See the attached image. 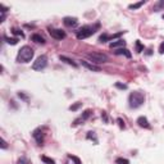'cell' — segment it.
I'll list each match as a JSON object with an SVG mask.
<instances>
[{"label": "cell", "instance_id": "cell-1", "mask_svg": "<svg viewBox=\"0 0 164 164\" xmlns=\"http://www.w3.org/2000/svg\"><path fill=\"white\" fill-rule=\"evenodd\" d=\"M100 28V23H95V24H86V26H82V27L77 31L76 36L78 40H85L90 36H92L95 32Z\"/></svg>", "mask_w": 164, "mask_h": 164}, {"label": "cell", "instance_id": "cell-2", "mask_svg": "<svg viewBox=\"0 0 164 164\" xmlns=\"http://www.w3.org/2000/svg\"><path fill=\"white\" fill-rule=\"evenodd\" d=\"M144 103H145V94L144 92H141V91H133V92L129 94V96H128L129 108L137 109V108H140Z\"/></svg>", "mask_w": 164, "mask_h": 164}, {"label": "cell", "instance_id": "cell-3", "mask_svg": "<svg viewBox=\"0 0 164 164\" xmlns=\"http://www.w3.org/2000/svg\"><path fill=\"white\" fill-rule=\"evenodd\" d=\"M33 58V50L31 46L24 45L19 49L18 55H17V62L18 63H28Z\"/></svg>", "mask_w": 164, "mask_h": 164}, {"label": "cell", "instance_id": "cell-4", "mask_svg": "<svg viewBox=\"0 0 164 164\" xmlns=\"http://www.w3.org/2000/svg\"><path fill=\"white\" fill-rule=\"evenodd\" d=\"M87 57L91 62L96 63V64H101V63H107L108 62V57L103 53H98V51H94V53H89Z\"/></svg>", "mask_w": 164, "mask_h": 164}, {"label": "cell", "instance_id": "cell-5", "mask_svg": "<svg viewBox=\"0 0 164 164\" xmlns=\"http://www.w3.org/2000/svg\"><path fill=\"white\" fill-rule=\"evenodd\" d=\"M48 65V57L46 55H40L32 64V69L33 71H42L45 69Z\"/></svg>", "mask_w": 164, "mask_h": 164}, {"label": "cell", "instance_id": "cell-6", "mask_svg": "<svg viewBox=\"0 0 164 164\" xmlns=\"http://www.w3.org/2000/svg\"><path fill=\"white\" fill-rule=\"evenodd\" d=\"M49 33H50V36L55 39V40H63L65 37V32L63 30H59V28H51L49 27Z\"/></svg>", "mask_w": 164, "mask_h": 164}, {"label": "cell", "instance_id": "cell-7", "mask_svg": "<svg viewBox=\"0 0 164 164\" xmlns=\"http://www.w3.org/2000/svg\"><path fill=\"white\" fill-rule=\"evenodd\" d=\"M32 137L36 140V142H37L39 145H42V144H44L45 133H44V131H42V128H36L35 131H33V133H32Z\"/></svg>", "mask_w": 164, "mask_h": 164}, {"label": "cell", "instance_id": "cell-8", "mask_svg": "<svg viewBox=\"0 0 164 164\" xmlns=\"http://www.w3.org/2000/svg\"><path fill=\"white\" fill-rule=\"evenodd\" d=\"M90 116H91V110H90V109H87V110H85V111H83V114H82V116H81L80 118H77V119L74 120V122L72 123V126H73V127H76V126H78L80 123L85 122V120H86V119H89V117H90Z\"/></svg>", "mask_w": 164, "mask_h": 164}, {"label": "cell", "instance_id": "cell-9", "mask_svg": "<svg viewBox=\"0 0 164 164\" xmlns=\"http://www.w3.org/2000/svg\"><path fill=\"white\" fill-rule=\"evenodd\" d=\"M63 23L67 27H76L77 23H78V19L76 17H64L63 18Z\"/></svg>", "mask_w": 164, "mask_h": 164}, {"label": "cell", "instance_id": "cell-10", "mask_svg": "<svg viewBox=\"0 0 164 164\" xmlns=\"http://www.w3.org/2000/svg\"><path fill=\"white\" fill-rule=\"evenodd\" d=\"M81 64H82L85 68H87V69L92 71V72H100V71H101V68H100L99 65H95V64H92V63H90V62H86V60H81Z\"/></svg>", "mask_w": 164, "mask_h": 164}, {"label": "cell", "instance_id": "cell-11", "mask_svg": "<svg viewBox=\"0 0 164 164\" xmlns=\"http://www.w3.org/2000/svg\"><path fill=\"white\" fill-rule=\"evenodd\" d=\"M137 124H139L140 127H142V128H150V123H149L148 118L142 117V116L137 118Z\"/></svg>", "mask_w": 164, "mask_h": 164}, {"label": "cell", "instance_id": "cell-12", "mask_svg": "<svg viewBox=\"0 0 164 164\" xmlns=\"http://www.w3.org/2000/svg\"><path fill=\"white\" fill-rule=\"evenodd\" d=\"M124 45H126V41L124 40H117V41H111L110 42V49H122V48H124Z\"/></svg>", "mask_w": 164, "mask_h": 164}, {"label": "cell", "instance_id": "cell-13", "mask_svg": "<svg viewBox=\"0 0 164 164\" xmlns=\"http://www.w3.org/2000/svg\"><path fill=\"white\" fill-rule=\"evenodd\" d=\"M31 40H32V41H35L36 44H42V45L45 44V39L42 37L41 35H39V33H33V35L31 36Z\"/></svg>", "mask_w": 164, "mask_h": 164}, {"label": "cell", "instance_id": "cell-14", "mask_svg": "<svg viewBox=\"0 0 164 164\" xmlns=\"http://www.w3.org/2000/svg\"><path fill=\"white\" fill-rule=\"evenodd\" d=\"M59 59L62 60V62H64V63H67V64H69V65H72V67H77V63H74V60L73 59H71V58H68V57H64V55H59Z\"/></svg>", "mask_w": 164, "mask_h": 164}, {"label": "cell", "instance_id": "cell-15", "mask_svg": "<svg viewBox=\"0 0 164 164\" xmlns=\"http://www.w3.org/2000/svg\"><path fill=\"white\" fill-rule=\"evenodd\" d=\"M114 54L116 55H124V57H127V58H131V53L127 50V49H124V48H122V49H117L116 51H114Z\"/></svg>", "mask_w": 164, "mask_h": 164}, {"label": "cell", "instance_id": "cell-16", "mask_svg": "<svg viewBox=\"0 0 164 164\" xmlns=\"http://www.w3.org/2000/svg\"><path fill=\"white\" fill-rule=\"evenodd\" d=\"M4 41L6 42V44H9V45H17L19 40L17 39V37H8V36H4Z\"/></svg>", "mask_w": 164, "mask_h": 164}, {"label": "cell", "instance_id": "cell-17", "mask_svg": "<svg viewBox=\"0 0 164 164\" xmlns=\"http://www.w3.org/2000/svg\"><path fill=\"white\" fill-rule=\"evenodd\" d=\"M162 9H164V0H159V2L155 4L154 8H153L154 12H159V11H162Z\"/></svg>", "mask_w": 164, "mask_h": 164}, {"label": "cell", "instance_id": "cell-18", "mask_svg": "<svg viewBox=\"0 0 164 164\" xmlns=\"http://www.w3.org/2000/svg\"><path fill=\"white\" fill-rule=\"evenodd\" d=\"M144 4H145V2H144V0H141V2H139V3L129 4V5H128V8H129V9H139V8H140V6H142Z\"/></svg>", "mask_w": 164, "mask_h": 164}, {"label": "cell", "instance_id": "cell-19", "mask_svg": "<svg viewBox=\"0 0 164 164\" xmlns=\"http://www.w3.org/2000/svg\"><path fill=\"white\" fill-rule=\"evenodd\" d=\"M81 107H82V103L77 101V103H74V104H72V105L69 107V110H71V111H76V110H78Z\"/></svg>", "mask_w": 164, "mask_h": 164}, {"label": "cell", "instance_id": "cell-20", "mask_svg": "<svg viewBox=\"0 0 164 164\" xmlns=\"http://www.w3.org/2000/svg\"><path fill=\"white\" fill-rule=\"evenodd\" d=\"M12 33L13 35H15V36H21V37H24V33L22 32V30H19V28H12Z\"/></svg>", "mask_w": 164, "mask_h": 164}, {"label": "cell", "instance_id": "cell-21", "mask_svg": "<svg viewBox=\"0 0 164 164\" xmlns=\"http://www.w3.org/2000/svg\"><path fill=\"white\" fill-rule=\"evenodd\" d=\"M41 160L44 162L45 164H55V160L54 159L48 158V157H45V155H42V157H41Z\"/></svg>", "mask_w": 164, "mask_h": 164}, {"label": "cell", "instance_id": "cell-22", "mask_svg": "<svg viewBox=\"0 0 164 164\" xmlns=\"http://www.w3.org/2000/svg\"><path fill=\"white\" fill-rule=\"evenodd\" d=\"M68 158H69L74 164H82V162H81V159L80 158H77V157H74V155H72V154H69L68 155Z\"/></svg>", "mask_w": 164, "mask_h": 164}, {"label": "cell", "instance_id": "cell-23", "mask_svg": "<svg viewBox=\"0 0 164 164\" xmlns=\"http://www.w3.org/2000/svg\"><path fill=\"white\" fill-rule=\"evenodd\" d=\"M87 140H94L95 141V144H98V139H96V136H95V132H87Z\"/></svg>", "mask_w": 164, "mask_h": 164}, {"label": "cell", "instance_id": "cell-24", "mask_svg": "<svg viewBox=\"0 0 164 164\" xmlns=\"http://www.w3.org/2000/svg\"><path fill=\"white\" fill-rule=\"evenodd\" d=\"M136 51H137V53H142V51H144V45L139 40L136 41Z\"/></svg>", "mask_w": 164, "mask_h": 164}, {"label": "cell", "instance_id": "cell-25", "mask_svg": "<svg viewBox=\"0 0 164 164\" xmlns=\"http://www.w3.org/2000/svg\"><path fill=\"white\" fill-rule=\"evenodd\" d=\"M107 41H109V35H108V33H103V35H100L99 42H107Z\"/></svg>", "mask_w": 164, "mask_h": 164}, {"label": "cell", "instance_id": "cell-26", "mask_svg": "<svg viewBox=\"0 0 164 164\" xmlns=\"http://www.w3.org/2000/svg\"><path fill=\"white\" fill-rule=\"evenodd\" d=\"M116 164H129V160L124 158H118L116 159Z\"/></svg>", "mask_w": 164, "mask_h": 164}, {"label": "cell", "instance_id": "cell-27", "mask_svg": "<svg viewBox=\"0 0 164 164\" xmlns=\"http://www.w3.org/2000/svg\"><path fill=\"white\" fill-rule=\"evenodd\" d=\"M18 98L22 99V100H24V101H28V100H30V98L27 96V95H26L24 92H21V91L18 92Z\"/></svg>", "mask_w": 164, "mask_h": 164}, {"label": "cell", "instance_id": "cell-28", "mask_svg": "<svg viewBox=\"0 0 164 164\" xmlns=\"http://www.w3.org/2000/svg\"><path fill=\"white\" fill-rule=\"evenodd\" d=\"M17 164H31V163L28 162V159H27V158L22 157V158H19V159H18V162H17Z\"/></svg>", "mask_w": 164, "mask_h": 164}, {"label": "cell", "instance_id": "cell-29", "mask_svg": "<svg viewBox=\"0 0 164 164\" xmlns=\"http://www.w3.org/2000/svg\"><path fill=\"white\" fill-rule=\"evenodd\" d=\"M116 87L117 89H120V90H126L127 89V85L120 83V82H116Z\"/></svg>", "mask_w": 164, "mask_h": 164}, {"label": "cell", "instance_id": "cell-30", "mask_svg": "<svg viewBox=\"0 0 164 164\" xmlns=\"http://www.w3.org/2000/svg\"><path fill=\"white\" fill-rule=\"evenodd\" d=\"M117 122H118V124H119V128L120 129H123L126 126H124V120L122 119V118H117Z\"/></svg>", "mask_w": 164, "mask_h": 164}, {"label": "cell", "instance_id": "cell-31", "mask_svg": "<svg viewBox=\"0 0 164 164\" xmlns=\"http://www.w3.org/2000/svg\"><path fill=\"white\" fill-rule=\"evenodd\" d=\"M101 118L104 119V122H105V123L108 122V116H107V111H103V113H101Z\"/></svg>", "mask_w": 164, "mask_h": 164}, {"label": "cell", "instance_id": "cell-32", "mask_svg": "<svg viewBox=\"0 0 164 164\" xmlns=\"http://www.w3.org/2000/svg\"><path fill=\"white\" fill-rule=\"evenodd\" d=\"M159 54H164V41L160 44V46H159Z\"/></svg>", "mask_w": 164, "mask_h": 164}, {"label": "cell", "instance_id": "cell-33", "mask_svg": "<svg viewBox=\"0 0 164 164\" xmlns=\"http://www.w3.org/2000/svg\"><path fill=\"white\" fill-rule=\"evenodd\" d=\"M8 145H6V141L4 139H2V149H6Z\"/></svg>", "mask_w": 164, "mask_h": 164}, {"label": "cell", "instance_id": "cell-34", "mask_svg": "<svg viewBox=\"0 0 164 164\" xmlns=\"http://www.w3.org/2000/svg\"><path fill=\"white\" fill-rule=\"evenodd\" d=\"M146 54H148V55H151V49H149L148 51H146Z\"/></svg>", "mask_w": 164, "mask_h": 164}, {"label": "cell", "instance_id": "cell-35", "mask_svg": "<svg viewBox=\"0 0 164 164\" xmlns=\"http://www.w3.org/2000/svg\"><path fill=\"white\" fill-rule=\"evenodd\" d=\"M162 18H163V19H164V14H163V15H162Z\"/></svg>", "mask_w": 164, "mask_h": 164}]
</instances>
